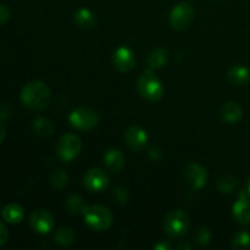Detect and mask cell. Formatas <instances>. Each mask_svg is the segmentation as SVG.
I'll return each mask as SVG.
<instances>
[{"label":"cell","instance_id":"cell-10","mask_svg":"<svg viewBox=\"0 0 250 250\" xmlns=\"http://www.w3.org/2000/svg\"><path fill=\"white\" fill-rule=\"evenodd\" d=\"M185 180L188 186H190L194 189H200L208 182L207 168L200 165V164H189L185 171Z\"/></svg>","mask_w":250,"mask_h":250},{"label":"cell","instance_id":"cell-9","mask_svg":"<svg viewBox=\"0 0 250 250\" xmlns=\"http://www.w3.org/2000/svg\"><path fill=\"white\" fill-rule=\"evenodd\" d=\"M29 226L37 233L46 234L55 226V220L53 215L43 209L34 210L29 216Z\"/></svg>","mask_w":250,"mask_h":250},{"label":"cell","instance_id":"cell-23","mask_svg":"<svg viewBox=\"0 0 250 250\" xmlns=\"http://www.w3.org/2000/svg\"><path fill=\"white\" fill-rule=\"evenodd\" d=\"M67 207L68 211L73 215H83L87 210L88 205L84 203V199L80 195H71L67 199Z\"/></svg>","mask_w":250,"mask_h":250},{"label":"cell","instance_id":"cell-1","mask_svg":"<svg viewBox=\"0 0 250 250\" xmlns=\"http://www.w3.org/2000/svg\"><path fill=\"white\" fill-rule=\"evenodd\" d=\"M51 99L50 89L45 83L33 81L27 83L21 92V100L31 110H43L49 105Z\"/></svg>","mask_w":250,"mask_h":250},{"label":"cell","instance_id":"cell-27","mask_svg":"<svg viewBox=\"0 0 250 250\" xmlns=\"http://www.w3.org/2000/svg\"><path fill=\"white\" fill-rule=\"evenodd\" d=\"M114 198L120 203V204H126L129 199V193L126 188L124 187H116L114 189Z\"/></svg>","mask_w":250,"mask_h":250},{"label":"cell","instance_id":"cell-29","mask_svg":"<svg viewBox=\"0 0 250 250\" xmlns=\"http://www.w3.org/2000/svg\"><path fill=\"white\" fill-rule=\"evenodd\" d=\"M9 239V232H7L6 226L2 222H0V247L4 246Z\"/></svg>","mask_w":250,"mask_h":250},{"label":"cell","instance_id":"cell-22","mask_svg":"<svg viewBox=\"0 0 250 250\" xmlns=\"http://www.w3.org/2000/svg\"><path fill=\"white\" fill-rule=\"evenodd\" d=\"M34 132L41 137H49L54 132V124L51 120L46 117H39L33 124Z\"/></svg>","mask_w":250,"mask_h":250},{"label":"cell","instance_id":"cell-3","mask_svg":"<svg viewBox=\"0 0 250 250\" xmlns=\"http://www.w3.org/2000/svg\"><path fill=\"white\" fill-rule=\"evenodd\" d=\"M189 229V217L183 210H172L164 221V229L171 238H181Z\"/></svg>","mask_w":250,"mask_h":250},{"label":"cell","instance_id":"cell-19","mask_svg":"<svg viewBox=\"0 0 250 250\" xmlns=\"http://www.w3.org/2000/svg\"><path fill=\"white\" fill-rule=\"evenodd\" d=\"M167 62V50L165 49H154L146 58V63H148L149 68H161L165 63Z\"/></svg>","mask_w":250,"mask_h":250},{"label":"cell","instance_id":"cell-14","mask_svg":"<svg viewBox=\"0 0 250 250\" xmlns=\"http://www.w3.org/2000/svg\"><path fill=\"white\" fill-rule=\"evenodd\" d=\"M220 115H221V119L227 124H236L243 116V110L237 103L227 102L221 106Z\"/></svg>","mask_w":250,"mask_h":250},{"label":"cell","instance_id":"cell-32","mask_svg":"<svg viewBox=\"0 0 250 250\" xmlns=\"http://www.w3.org/2000/svg\"><path fill=\"white\" fill-rule=\"evenodd\" d=\"M178 248H180V249H183V248H185V249H190V248H192V246H190V244L181 243L180 246H178Z\"/></svg>","mask_w":250,"mask_h":250},{"label":"cell","instance_id":"cell-5","mask_svg":"<svg viewBox=\"0 0 250 250\" xmlns=\"http://www.w3.org/2000/svg\"><path fill=\"white\" fill-rule=\"evenodd\" d=\"M68 121L75 128L80 131H88L99 124V115L90 107H77L70 114Z\"/></svg>","mask_w":250,"mask_h":250},{"label":"cell","instance_id":"cell-31","mask_svg":"<svg viewBox=\"0 0 250 250\" xmlns=\"http://www.w3.org/2000/svg\"><path fill=\"white\" fill-rule=\"evenodd\" d=\"M4 138H5V127L4 125H2V122L0 121V143L4 141Z\"/></svg>","mask_w":250,"mask_h":250},{"label":"cell","instance_id":"cell-20","mask_svg":"<svg viewBox=\"0 0 250 250\" xmlns=\"http://www.w3.org/2000/svg\"><path fill=\"white\" fill-rule=\"evenodd\" d=\"M54 239H55V242L59 246L68 247L75 243L76 236L72 229H70V227H61V229H59L55 232Z\"/></svg>","mask_w":250,"mask_h":250},{"label":"cell","instance_id":"cell-13","mask_svg":"<svg viewBox=\"0 0 250 250\" xmlns=\"http://www.w3.org/2000/svg\"><path fill=\"white\" fill-rule=\"evenodd\" d=\"M233 216L237 221L243 226H248L250 225V199L247 195L246 190H241L239 192V197L237 202L234 203L233 208Z\"/></svg>","mask_w":250,"mask_h":250},{"label":"cell","instance_id":"cell-18","mask_svg":"<svg viewBox=\"0 0 250 250\" xmlns=\"http://www.w3.org/2000/svg\"><path fill=\"white\" fill-rule=\"evenodd\" d=\"M24 216V210L21 205L12 203V204L6 205L2 210V217L9 224H20Z\"/></svg>","mask_w":250,"mask_h":250},{"label":"cell","instance_id":"cell-30","mask_svg":"<svg viewBox=\"0 0 250 250\" xmlns=\"http://www.w3.org/2000/svg\"><path fill=\"white\" fill-rule=\"evenodd\" d=\"M154 249L156 250H167V249H171V246L167 243H159L156 244V246H154Z\"/></svg>","mask_w":250,"mask_h":250},{"label":"cell","instance_id":"cell-12","mask_svg":"<svg viewBox=\"0 0 250 250\" xmlns=\"http://www.w3.org/2000/svg\"><path fill=\"white\" fill-rule=\"evenodd\" d=\"M112 63L120 72H129L136 65V56L127 46H120L112 55Z\"/></svg>","mask_w":250,"mask_h":250},{"label":"cell","instance_id":"cell-7","mask_svg":"<svg viewBox=\"0 0 250 250\" xmlns=\"http://www.w3.org/2000/svg\"><path fill=\"white\" fill-rule=\"evenodd\" d=\"M193 20H194V9L188 2H180L171 11V26L177 31H183V29L188 28Z\"/></svg>","mask_w":250,"mask_h":250},{"label":"cell","instance_id":"cell-24","mask_svg":"<svg viewBox=\"0 0 250 250\" xmlns=\"http://www.w3.org/2000/svg\"><path fill=\"white\" fill-rule=\"evenodd\" d=\"M232 248L237 250H246L250 248V233L246 231L238 232L232 241Z\"/></svg>","mask_w":250,"mask_h":250},{"label":"cell","instance_id":"cell-21","mask_svg":"<svg viewBox=\"0 0 250 250\" xmlns=\"http://www.w3.org/2000/svg\"><path fill=\"white\" fill-rule=\"evenodd\" d=\"M239 185V180L233 175H224L220 177L219 182H217V187L219 190L224 194H229V193L234 192Z\"/></svg>","mask_w":250,"mask_h":250},{"label":"cell","instance_id":"cell-15","mask_svg":"<svg viewBox=\"0 0 250 250\" xmlns=\"http://www.w3.org/2000/svg\"><path fill=\"white\" fill-rule=\"evenodd\" d=\"M104 164L111 172H120L125 166V156L119 149H110L104 155Z\"/></svg>","mask_w":250,"mask_h":250},{"label":"cell","instance_id":"cell-2","mask_svg":"<svg viewBox=\"0 0 250 250\" xmlns=\"http://www.w3.org/2000/svg\"><path fill=\"white\" fill-rule=\"evenodd\" d=\"M137 89L142 98L151 103L159 102L164 97V85L158 76L153 71V68H148L144 71L138 78Z\"/></svg>","mask_w":250,"mask_h":250},{"label":"cell","instance_id":"cell-17","mask_svg":"<svg viewBox=\"0 0 250 250\" xmlns=\"http://www.w3.org/2000/svg\"><path fill=\"white\" fill-rule=\"evenodd\" d=\"M73 21L82 29H92L97 24V19H95L94 14L88 9L77 10L73 15Z\"/></svg>","mask_w":250,"mask_h":250},{"label":"cell","instance_id":"cell-8","mask_svg":"<svg viewBox=\"0 0 250 250\" xmlns=\"http://www.w3.org/2000/svg\"><path fill=\"white\" fill-rule=\"evenodd\" d=\"M83 186L89 192H103L109 186V176L100 168H90L83 176Z\"/></svg>","mask_w":250,"mask_h":250},{"label":"cell","instance_id":"cell-4","mask_svg":"<svg viewBox=\"0 0 250 250\" xmlns=\"http://www.w3.org/2000/svg\"><path fill=\"white\" fill-rule=\"evenodd\" d=\"M83 216H84L85 224L95 231H104V229H109L114 220L110 210L104 207H100V205L88 207Z\"/></svg>","mask_w":250,"mask_h":250},{"label":"cell","instance_id":"cell-6","mask_svg":"<svg viewBox=\"0 0 250 250\" xmlns=\"http://www.w3.org/2000/svg\"><path fill=\"white\" fill-rule=\"evenodd\" d=\"M82 150V142L76 134H63L58 142L56 151L62 161H72Z\"/></svg>","mask_w":250,"mask_h":250},{"label":"cell","instance_id":"cell-26","mask_svg":"<svg viewBox=\"0 0 250 250\" xmlns=\"http://www.w3.org/2000/svg\"><path fill=\"white\" fill-rule=\"evenodd\" d=\"M195 242H197L199 246H207L209 244L210 239H211V233H210L209 229L204 226H200L198 229H195L194 233H193Z\"/></svg>","mask_w":250,"mask_h":250},{"label":"cell","instance_id":"cell-11","mask_svg":"<svg viewBox=\"0 0 250 250\" xmlns=\"http://www.w3.org/2000/svg\"><path fill=\"white\" fill-rule=\"evenodd\" d=\"M125 143L131 150L139 151L146 146L148 143V134L142 127L139 126H129L125 131Z\"/></svg>","mask_w":250,"mask_h":250},{"label":"cell","instance_id":"cell-28","mask_svg":"<svg viewBox=\"0 0 250 250\" xmlns=\"http://www.w3.org/2000/svg\"><path fill=\"white\" fill-rule=\"evenodd\" d=\"M10 11L5 5L0 4V24H4L9 21Z\"/></svg>","mask_w":250,"mask_h":250},{"label":"cell","instance_id":"cell-33","mask_svg":"<svg viewBox=\"0 0 250 250\" xmlns=\"http://www.w3.org/2000/svg\"><path fill=\"white\" fill-rule=\"evenodd\" d=\"M247 189H248V193L250 194V176H249L248 181H247Z\"/></svg>","mask_w":250,"mask_h":250},{"label":"cell","instance_id":"cell-16","mask_svg":"<svg viewBox=\"0 0 250 250\" xmlns=\"http://www.w3.org/2000/svg\"><path fill=\"white\" fill-rule=\"evenodd\" d=\"M227 80L233 85H244L250 81V71L246 66L237 65L229 70Z\"/></svg>","mask_w":250,"mask_h":250},{"label":"cell","instance_id":"cell-25","mask_svg":"<svg viewBox=\"0 0 250 250\" xmlns=\"http://www.w3.org/2000/svg\"><path fill=\"white\" fill-rule=\"evenodd\" d=\"M68 182V176L67 173L63 170H55L50 175V183L54 188L60 189L63 188Z\"/></svg>","mask_w":250,"mask_h":250}]
</instances>
